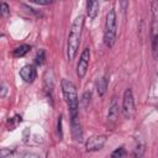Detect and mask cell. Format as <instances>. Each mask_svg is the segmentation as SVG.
<instances>
[{"label":"cell","mask_w":158,"mask_h":158,"mask_svg":"<svg viewBox=\"0 0 158 158\" xmlns=\"http://www.w3.org/2000/svg\"><path fill=\"white\" fill-rule=\"evenodd\" d=\"M31 2L37 4V5H51L53 1H51V0H48V1H42V0H31Z\"/></svg>","instance_id":"obj_20"},{"label":"cell","mask_w":158,"mask_h":158,"mask_svg":"<svg viewBox=\"0 0 158 158\" xmlns=\"http://www.w3.org/2000/svg\"><path fill=\"white\" fill-rule=\"evenodd\" d=\"M99 9H100L99 1H88L86 2V14H88L89 19L94 20L99 14Z\"/></svg>","instance_id":"obj_12"},{"label":"cell","mask_w":158,"mask_h":158,"mask_svg":"<svg viewBox=\"0 0 158 158\" xmlns=\"http://www.w3.org/2000/svg\"><path fill=\"white\" fill-rule=\"evenodd\" d=\"M125 154H126L125 148H123V147H118V148H116V149L111 153V158H123Z\"/></svg>","instance_id":"obj_17"},{"label":"cell","mask_w":158,"mask_h":158,"mask_svg":"<svg viewBox=\"0 0 158 158\" xmlns=\"http://www.w3.org/2000/svg\"><path fill=\"white\" fill-rule=\"evenodd\" d=\"M106 143V136L105 135H95V136H91L86 143H85V148H86V152H95V151H99L104 147V144Z\"/></svg>","instance_id":"obj_6"},{"label":"cell","mask_w":158,"mask_h":158,"mask_svg":"<svg viewBox=\"0 0 158 158\" xmlns=\"http://www.w3.org/2000/svg\"><path fill=\"white\" fill-rule=\"evenodd\" d=\"M121 112L125 118L130 120L135 116L136 114V107H135V99H133V93L132 89L127 88L123 93L122 98V105H121Z\"/></svg>","instance_id":"obj_4"},{"label":"cell","mask_w":158,"mask_h":158,"mask_svg":"<svg viewBox=\"0 0 158 158\" xmlns=\"http://www.w3.org/2000/svg\"><path fill=\"white\" fill-rule=\"evenodd\" d=\"M89 59H90V49L85 48L81 52L80 58L77 64V75L79 77V79H83L85 77V74L88 72V67H89Z\"/></svg>","instance_id":"obj_5"},{"label":"cell","mask_w":158,"mask_h":158,"mask_svg":"<svg viewBox=\"0 0 158 158\" xmlns=\"http://www.w3.org/2000/svg\"><path fill=\"white\" fill-rule=\"evenodd\" d=\"M118 111H120V107H118L117 99H116V96H112L111 98V101H110V105H109L107 120L110 122H115L117 120V117H118Z\"/></svg>","instance_id":"obj_11"},{"label":"cell","mask_w":158,"mask_h":158,"mask_svg":"<svg viewBox=\"0 0 158 158\" xmlns=\"http://www.w3.org/2000/svg\"><path fill=\"white\" fill-rule=\"evenodd\" d=\"M60 86H62L63 96H64L65 102L68 105L70 118L79 117V99H78V93H77L75 85L69 79L64 78L60 81Z\"/></svg>","instance_id":"obj_2"},{"label":"cell","mask_w":158,"mask_h":158,"mask_svg":"<svg viewBox=\"0 0 158 158\" xmlns=\"http://www.w3.org/2000/svg\"><path fill=\"white\" fill-rule=\"evenodd\" d=\"M90 101H91V91L86 90V91L83 93V95H81V98H80V100H79V104H80V106H81L83 109H86V107L89 106Z\"/></svg>","instance_id":"obj_15"},{"label":"cell","mask_w":158,"mask_h":158,"mask_svg":"<svg viewBox=\"0 0 158 158\" xmlns=\"http://www.w3.org/2000/svg\"><path fill=\"white\" fill-rule=\"evenodd\" d=\"M5 94H6V86H5V84H2L1 85V98H4Z\"/></svg>","instance_id":"obj_23"},{"label":"cell","mask_w":158,"mask_h":158,"mask_svg":"<svg viewBox=\"0 0 158 158\" xmlns=\"http://www.w3.org/2000/svg\"><path fill=\"white\" fill-rule=\"evenodd\" d=\"M107 77H101L98 83H96V91H98V95L99 96H102L105 93H106V89H107Z\"/></svg>","instance_id":"obj_13"},{"label":"cell","mask_w":158,"mask_h":158,"mask_svg":"<svg viewBox=\"0 0 158 158\" xmlns=\"http://www.w3.org/2000/svg\"><path fill=\"white\" fill-rule=\"evenodd\" d=\"M116 33H117V23H116V14L115 10L111 9L105 20L104 27V43L106 47L111 48L116 42Z\"/></svg>","instance_id":"obj_3"},{"label":"cell","mask_w":158,"mask_h":158,"mask_svg":"<svg viewBox=\"0 0 158 158\" xmlns=\"http://www.w3.org/2000/svg\"><path fill=\"white\" fill-rule=\"evenodd\" d=\"M43 89L47 95L52 96L53 89H54V75L52 70H47L43 77Z\"/></svg>","instance_id":"obj_10"},{"label":"cell","mask_w":158,"mask_h":158,"mask_svg":"<svg viewBox=\"0 0 158 158\" xmlns=\"http://www.w3.org/2000/svg\"><path fill=\"white\" fill-rule=\"evenodd\" d=\"M143 153H144V144L143 143H138L135 147L133 152H132V158H142Z\"/></svg>","instance_id":"obj_16"},{"label":"cell","mask_w":158,"mask_h":158,"mask_svg":"<svg viewBox=\"0 0 158 158\" xmlns=\"http://www.w3.org/2000/svg\"><path fill=\"white\" fill-rule=\"evenodd\" d=\"M0 10H1V16H4V17H6V16L9 15V12H10L9 5H7L6 2H1V5H0Z\"/></svg>","instance_id":"obj_19"},{"label":"cell","mask_w":158,"mask_h":158,"mask_svg":"<svg viewBox=\"0 0 158 158\" xmlns=\"http://www.w3.org/2000/svg\"><path fill=\"white\" fill-rule=\"evenodd\" d=\"M30 49H31V46H28V44H22V46L16 47V48L14 49L12 56H14V57H16V58L23 57V56H26V54L30 52Z\"/></svg>","instance_id":"obj_14"},{"label":"cell","mask_w":158,"mask_h":158,"mask_svg":"<svg viewBox=\"0 0 158 158\" xmlns=\"http://www.w3.org/2000/svg\"><path fill=\"white\" fill-rule=\"evenodd\" d=\"M151 38H152V53H153V57L158 58V19L157 17H153V21H152Z\"/></svg>","instance_id":"obj_8"},{"label":"cell","mask_w":158,"mask_h":158,"mask_svg":"<svg viewBox=\"0 0 158 158\" xmlns=\"http://www.w3.org/2000/svg\"><path fill=\"white\" fill-rule=\"evenodd\" d=\"M22 158H41V157L37 156V154H35V153H27V154H25Z\"/></svg>","instance_id":"obj_21"},{"label":"cell","mask_w":158,"mask_h":158,"mask_svg":"<svg viewBox=\"0 0 158 158\" xmlns=\"http://www.w3.org/2000/svg\"><path fill=\"white\" fill-rule=\"evenodd\" d=\"M43 62H44V51H43V49H40V51L37 52L36 58H35V63H36L37 65H42Z\"/></svg>","instance_id":"obj_18"},{"label":"cell","mask_w":158,"mask_h":158,"mask_svg":"<svg viewBox=\"0 0 158 158\" xmlns=\"http://www.w3.org/2000/svg\"><path fill=\"white\" fill-rule=\"evenodd\" d=\"M58 132H59V137L62 138V117H59L58 120Z\"/></svg>","instance_id":"obj_22"},{"label":"cell","mask_w":158,"mask_h":158,"mask_svg":"<svg viewBox=\"0 0 158 158\" xmlns=\"http://www.w3.org/2000/svg\"><path fill=\"white\" fill-rule=\"evenodd\" d=\"M84 28V16L79 15L75 17V20L72 23L69 36H68V43H67V56L69 60H73L78 53L80 40H81V33Z\"/></svg>","instance_id":"obj_1"},{"label":"cell","mask_w":158,"mask_h":158,"mask_svg":"<svg viewBox=\"0 0 158 158\" xmlns=\"http://www.w3.org/2000/svg\"><path fill=\"white\" fill-rule=\"evenodd\" d=\"M20 77H21V78L23 79V81H26V83H33V80H35L36 77H37V72H36L35 65H32V64L23 65V67L20 69Z\"/></svg>","instance_id":"obj_7"},{"label":"cell","mask_w":158,"mask_h":158,"mask_svg":"<svg viewBox=\"0 0 158 158\" xmlns=\"http://www.w3.org/2000/svg\"><path fill=\"white\" fill-rule=\"evenodd\" d=\"M70 128H72V136H73L74 141L81 142L83 141V130H81L79 117L70 118Z\"/></svg>","instance_id":"obj_9"}]
</instances>
